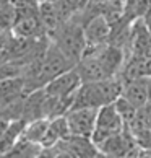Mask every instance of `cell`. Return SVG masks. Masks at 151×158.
<instances>
[{
    "label": "cell",
    "mask_w": 151,
    "mask_h": 158,
    "mask_svg": "<svg viewBox=\"0 0 151 158\" xmlns=\"http://www.w3.org/2000/svg\"><path fill=\"white\" fill-rule=\"evenodd\" d=\"M122 90H124V83L119 77L106 78L101 81H91V83H81L75 95L72 109H99L101 106L112 104L115 103V99L122 96Z\"/></svg>",
    "instance_id": "obj_1"
},
{
    "label": "cell",
    "mask_w": 151,
    "mask_h": 158,
    "mask_svg": "<svg viewBox=\"0 0 151 158\" xmlns=\"http://www.w3.org/2000/svg\"><path fill=\"white\" fill-rule=\"evenodd\" d=\"M83 15H75L57 28L55 31L47 34L50 43H54L75 65L83 57V52L86 48L85 33H83Z\"/></svg>",
    "instance_id": "obj_2"
},
{
    "label": "cell",
    "mask_w": 151,
    "mask_h": 158,
    "mask_svg": "<svg viewBox=\"0 0 151 158\" xmlns=\"http://www.w3.org/2000/svg\"><path fill=\"white\" fill-rule=\"evenodd\" d=\"M124 129H125L124 119H122L120 114L117 113L114 103L106 104V106H101L97 109L96 126H94V131H93L91 140L96 147H99L102 142H106L107 139L120 134Z\"/></svg>",
    "instance_id": "obj_3"
},
{
    "label": "cell",
    "mask_w": 151,
    "mask_h": 158,
    "mask_svg": "<svg viewBox=\"0 0 151 158\" xmlns=\"http://www.w3.org/2000/svg\"><path fill=\"white\" fill-rule=\"evenodd\" d=\"M83 33L86 41L85 49H96L106 46L109 44V38H111V21L102 13L88 16L83 23Z\"/></svg>",
    "instance_id": "obj_4"
},
{
    "label": "cell",
    "mask_w": 151,
    "mask_h": 158,
    "mask_svg": "<svg viewBox=\"0 0 151 158\" xmlns=\"http://www.w3.org/2000/svg\"><path fill=\"white\" fill-rule=\"evenodd\" d=\"M96 116H97V109H93V108L70 109L65 114L70 135L91 139L96 126Z\"/></svg>",
    "instance_id": "obj_5"
},
{
    "label": "cell",
    "mask_w": 151,
    "mask_h": 158,
    "mask_svg": "<svg viewBox=\"0 0 151 158\" xmlns=\"http://www.w3.org/2000/svg\"><path fill=\"white\" fill-rule=\"evenodd\" d=\"M81 85V78L78 72L73 69L67 70V72L60 73L59 77L52 78L49 83H46L42 88L49 96L54 98H68V96H75L77 91Z\"/></svg>",
    "instance_id": "obj_6"
},
{
    "label": "cell",
    "mask_w": 151,
    "mask_h": 158,
    "mask_svg": "<svg viewBox=\"0 0 151 158\" xmlns=\"http://www.w3.org/2000/svg\"><path fill=\"white\" fill-rule=\"evenodd\" d=\"M59 147L68 153L70 158H101V152L93 143L91 139L86 137H75L70 135L67 140L59 143Z\"/></svg>",
    "instance_id": "obj_7"
},
{
    "label": "cell",
    "mask_w": 151,
    "mask_h": 158,
    "mask_svg": "<svg viewBox=\"0 0 151 158\" xmlns=\"http://www.w3.org/2000/svg\"><path fill=\"white\" fill-rule=\"evenodd\" d=\"M68 137H70V131H68V124H67L65 116L49 119V126H47V131H46L42 142H41V147L44 150L54 148L60 142L67 140Z\"/></svg>",
    "instance_id": "obj_8"
},
{
    "label": "cell",
    "mask_w": 151,
    "mask_h": 158,
    "mask_svg": "<svg viewBox=\"0 0 151 158\" xmlns=\"http://www.w3.org/2000/svg\"><path fill=\"white\" fill-rule=\"evenodd\" d=\"M122 98H125L133 108L141 109L148 104V90H146V77H140L137 80L124 83Z\"/></svg>",
    "instance_id": "obj_9"
},
{
    "label": "cell",
    "mask_w": 151,
    "mask_h": 158,
    "mask_svg": "<svg viewBox=\"0 0 151 158\" xmlns=\"http://www.w3.org/2000/svg\"><path fill=\"white\" fill-rule=\"evenodd\" d=\"M42 147L39 143H31L25 139H20L7 153L0 158H38L42 153Z\"/></svg>",
    "instance_id": "obj_10"
},
{
    "label": "cell",
    "mask_w": 151,
    "mask_h": 158,
    "mask_svg": "<svg viewBox=\"0 0 151 158\" xmlns=\"http://www.w3.org/2000/svg\"><path fill=\"white\" fill-rule=\"evenodd\" d=\"M49 126V119H36L31 122H26L25 131L21 134V139L28 140L31 143H39L42 142V139L46 135V131H47Z\"/></svg>",
    "instance_id": "obj_11"
},
{
    "label": "cell",
    "mask_w": 151,
    "mask_h": 158,
    "mask_svg": "<svg viewBox=\"0 0 151 158\" xmlns=\"http://www.w3.org/2000/svg\"><path fill=\"white\" fill-rule=\"evenodd\" d=\"M114 106H115V109H117V113L120 114V118L124 119V124L127 126L129 124V122L135 118V114H137V108H133L132 104L127 101L125 98H117L115 99V103H114Z\"/></svg>",
    "instance_id": "obj_12"
},
{
    "label": "cell",
    "mask_w": 151,
    "mask_h": 158,
    "mask_svg": "<svg viewBox=\"0 0 151 158\" xmlns=\"http://www.w3.org/2000/svg\"><path fill=\"white\" fill-rule=\"evenodd\" d=\"M141 69H143V77H151V57L141 59Z\"/></svg>",
    "instance_id": "obj_13"
},
{
    "label": "cell",
    "mask_w": 151,
    "mask_h": 158,
    "mask_svg": "<svg viewBox=\"0 0 151 158\" xmlns=\"http://www.w3.org/2000/svg\"><path fill=\"white\" fill-rule=\"evenodd\" d=\"M143 109H145V114H146V118H148V121H149V126H151V103H148Z\"/></svg>",
    "instance_id": "obj_14"
},
{
    "label": "cell",
    "mask_w": 151,
    "mask_h": 158,
    "mask_svg": "<svg viewBox=\"0 0 151 158\" xmlns=\"http://www.w3.org/2000/svg\"><path fill=\"white\" fill-rule=\"evenodd\" d=\"M146 90H148V103H151V77H146Z\"/></svg>",
    "instance_id": "obj_15"
},
{
    "label": "cell",
    "mask_w": 151,
    "mask_h": 158,
    "mask_svg": "<svg viewBox=\"0 0 151 158\" xmlns=\"http://www.w3.org/2000/svg\"><path fill=\"white\" fill-rule=\"evenodd\" d=\"M59 0H38V5H44V3H57Z\"/></svg>",
    "instance_id": "obj_16"
},
{
    "label": "cell",
    "mask_w": 151,
    "mask_h": 158,
    "mask_svg": "<svg viewBox=\"0 0 151 158\" xmlns=\"http://www.w3.org/2000/svg\"><path fill=\"white\" fill-rule=\"evenodd\" d=\"M138 158H151V156H140V155H138Z\"/></svg>",
    "instance_id": "obj_17"
}]
</instances>
